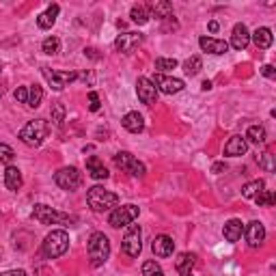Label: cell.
Instances as JSON below:
<instances>
[{
  "instance_id": "obj_31",
  "label": "cell",
  "mask_w": 276,
  "mask_h": 276,
  "mask_svg": "<svg viewBox=\"0 0 276 276\" xmlns=\"http://www.w3.org/2000/svg\"><path fill=\"white\" fill-rule=\"evenodd\" d=\"M41 50H43L46 54H50V56H54V54H58V50H61V39H58V37H48V39H43Z\"/></svg>"
},
{
  "instance_id": "obj_14",
  "label": "cell",
  "mask_w": 276,
  "mask_h": 276,
  "mask_svg": "<svg viewBox=\"0 0 276 276\" xmlns=\"http://www.w3.org/2000/svg\"><path fill=\"white\" fill-rule=\"evenodd\" d=\"M33 216L39 220L41 224H56V222H61V220H65V216L63 214H58L56 209H52L50 205H35V212Z\"/></svg>"
},
{
  "instance_id": "obj_18",
  "label": "cell",
  "mask_w": 276,
  "mask_h": 276,
  "mask_svg": "<svg viewBox=\"0 0 276 276\" xmlns=\"http://www.w3.org/2000/svg\"><path fill=\"white\" fill-rule=\"evenodd\" d=\"M246 151H248V143L244 136H231L229 143L224 145V155H229V158H239Z\"/></svg>"
},
{
  "instance_id": "obj_21",
  "label": "cell",
  "mask_w": 276,
  "mask_h": 276,
  "mask_svg": "<svg viewBox=\"0 0 276 276\" xmlns=\"http://www.w3.org/2000/svg\"><path fill=\"white\" fill-rule=\"evenodd\" d=\"M58 11H61V7H58V4H50L46 11L41 13V16H37V26L43 28V31L52 28L54 22H56V18H58Z\"/></svg>"
},
{
  "instance_id": "obj_26",
  "label": "cell",
  "mask_w": 276,
  "mask_h": 276,
  "mask_svg": "<svg viewBox=\"0 0 276 276\" xmlns=\"http://www.w3.org/2000/svg\"><path fill=\"white\" fill-rule=\"evenodd\" d=\"M129 18H132L134 24H138V26H145V24L149 22V9L145 7V4H134L132 11H129Z\"/></svg>"
},
{
  "instance_id": "obj_5",
  "label": "cell",
  "mask_w": 276,
  "mask_h": 276,
  "mask_svg": "<svg viewBox=\"0 0 276 276\" xmlns=\"http://www.w3.org/2000/svg\"><path fill=\"white\" fill-rule=\"evenodd\" d=\"M121 250L128 257H138L140 250H143V229L140 224H128L123 233V242H121Z\"/></svg>"
},
{
  "instance_id": "obj_40",
  "label": "cell",
  "mask_w": 276,
  "mask_h": 276,
  "mask_svg": "<svg viewBox=\"0 0 276 276\" xmlns=\"http://www.w3.org/2000/svg\"><path fill=\"white\" fill-rule=\"evenodd\" d=\"M16 99H18V102H22V104H26V102H28V89H26V87H18Z\"/></svg>"
},
{
  "instance_id": "obj_24",
  "label": "cell",
  "mask_w": 276,
  "mask_h": 276,
  "mask_svg": "<svg viewBox=\"0 0 276 276\" xmlns=\"http://www.w3.org/2000/svg\"><path fill=\"white\" fill-rule=\"evenodd\" d=\"M250 39H253V43L257 46L259 50H268L270 46H272V31L270 28H265V26H261V28H257L253 35H250Z\"/></svg>"
},
{
  "instance_id": "obj_15",
  "label": "cell",
  "mask_w": 276,
  "mask_h": 276,
  "mask_svg": "<svg viewBox=\"0 0 276 276\" xmlns=\"http://www.w3.org/2000/svg\"><path fill=\"white\" fill-rule=\"evenodd\" d=\"M244 233H246V242H248V246H253V248H259L265 239V227L259 222V220L248 222V227L244 229Z\"/></svg>"
},
{
  "instance_id": "obj_17",
  "label": "cell",
  "mask_w": 276,
  "mask_h": 276,
  "mask_svg": "<svg viewBox=\"0 0 276 276\" xmlns=\"http://www.w3.org/2000/svg\"><path fill=\"white\" fill-rule=\"evenodd\" d=\"M242 233H244V224H242V220H238V218H231L224 222V229H222V235H224V239L231 244H235V242H239L242 239Z\"/></svg>"
},
{
  "instance_id": "obj_32",
  "label": "cell",
  "mask_w": 276,
  "mask_h": 276,
  "mask_svg": "<svg viewBox=\"0 0 276 276\" xmlns=\"http://www.w3.org/2000/svg\"><path fill=\"white\" fill-rule=\"evenodd\" d=\"M41 99H43V89L41 87H37V84H35V87H31L28 89V106L31 108H37L39 104H41Z\"/></svg>"
},
{
  "instance_id": "obj_46",
  "label": "cell",
  "mask_w": 276,
  "mask_h": 276,
  "mask_svg": "<svg viewBox=\"0 0 276 276\" xmlns=\"http://www.w3.org/2000/svg\"><path fill=\"white\" fill-rule=\"evenodd\" d=\"M201 89H203V91H209V89H212V82H209V80H205V82L201 84Z\"/></svg>"
},
{
  "instance_id": "obj_33",
  "label": "cell",
  "mask_w": 276,
  "mask_h": 276,
  "mask_svg": "<svg viewBox=\"0 0 276 276\" xmlns=\"http://www.w3.org/2000/svg\"><path fill=\"white\" fill-rule=\"evenodd\" d=\"M255 201H257L259 207H272L274 201H276V197H274L272 190H261L257 197H255Z\"/></svg>"
},
{
  "instance_id": "obj_38",
  "label": "cell",
  "mask_w": 276,
  "mask_h": 276,
  "mask_svg": "<svg viewBox=\"0 0 276 276\" xmlns=\"http://www.w3.org/2000/svg\"><path fill=\"white\" fill-rule=\"evenodd\" d=\"M13 158H16V153H13V149L9 147V145L0 143V162H2V164H9V166H11Z\"/></svg>"
},
{
  "instance_id": "obj_42",
  "label": "cell",
  "mask_w": 276,
  "mask_h": 276,
  "mask_svg": "<svg viewBox=\"0 0 276 276\" xmlns=\"http://www.w3.org/2000/svg\"><path fill=\"white\" fill-rule=\"evenodd\" d=\"M0 276H26L24 270H9V272H2Z\"/></svg>"
},
{
  "instance_id": "obj_37",
  "label": "cell",
  "mask_w": 276,
  "mask_h": 276,
  "mask_svg": "<svg viewBox=\"0 0 276 276\" xmlns=\"http://www.w3.org/2000/svg\"><path fill=\"white\" fill-rule=\"evenodd\" d=\"M155 67L160 69V74H162V72H170V69L177 67V61H175V58L160 56V58H155Z\"/></svg>"
},
{
  "instance_id": "obj_3",
  "label": "cell",
  "mask_w": 276,
  "mask_h": 276,
  "mask_svg": "<svg viewBox=\"0 0 276 276\" xmlns=\"http://www.w3.org/2000/svg\"><path fill=\"white\" fill-rule=\"evenodd\" d=\"M41 248H43V255H46L48 259L63 257V255L67 253V248H69V235H67V231L56 229V231H52V233H48L46 239H43Z\"/></svg>"
},
{
  "instance_id": "obj_25",
  "label": "cell",
  "mask_w": 276,
  "mask_h": 276,
  "mask_svg": "<svg viewBox=\"0 0 276 276\" xmlns=\"http://www.w3.org/2000/svg\"><path fill=\"white\" fill-rule=\"evenodd\" d=\"M22 173H19L18 166H7L4 170V185H7V190H11V192H16V190L22 188Z\"/></svg>"
},
{
  "instance_id": "obj_23",
  "label": "cell",
  "mask_w": 276,
  "mask_h": 276,
  "mask_svg": "<svg viewBox=\"0 0 276 276\" xmlns=\"http://www.w3.org/2000/svg\"><path fill=\"white\" fill-rule=\"evenodd\" d=\"M147 9L151 11V16L158 18V19H168V18H173V4H170L168 0H158V2L149 4ZM151 16H149V18H151Z\"/></svg>"
},
{
  "instance_id": "obj_22",
  "label": "cell",
  "mask_w": 276,
  "mask_h": 276,
  "mask_svg": "<svg viewBox=\"0 0 276 276\" xmlns=\"http://www.w3.org/2000/svg\"><path fill=\"white\" fill-rule=\"evenodd\" d=\"M87 170L93 179H108L110 177L108 168L104 166V162L97 158V155H91V158L87 160Z\"/></svg>"
},
{
  "instance_id": "obj_19",
  "label": "cell",
  "mask_w": 276,
  "mask_h": 276,
  "mask_svg": "<svg viewBox=\"0 0 276 276\" xmlns=\"http://www.w3.org/2000/svg\"><path fill=\"white\" fill-rule=\"evenodd\" d=\"M250 43V33L246 28V24H235L233 35H231V48L235 50H244Z\"/></svg>"
},
{
  "instance_id": "obj_39",
  "label": "cell",
  "mask_w": 276,
  "mask_h": 276,
  "mask_svg": "<svg viewBox=\"0 0 276 276\" xmlns=\"http://www.w3.org/2000/svg\"><path fill=\"white\" fill-rule=\"evenodd\" d=\"M89 102H91V104H89V108H91V112H97V110L102 108V104H99V95L95 93V91L89 93Z\"/></svg>"
},
{
  "instance_id": "obj_34",
  "label": "cell",
  "mask_w": 276,
  "mask_h": 276,
  "mask_svg": "<svg viewBox=\"0 0 276 276\" xmlns=\"http://www.w3.org/2000/svg\"><path fill=\"white\" fill-rule=\"evenodd\" d=\"M50 112H52V121L54 123L63 125V121H65V106H63V102H54Z\"/></svg>"
},
{
  "instance_id": "obj_27",
  "label": "cell",
  "mask_w": 276,
  "mask_h": 276,
  "mask_svg": "<svg viewBox=\"0 0 276 276\" xmlns=\"http://www.w3.org/2000/svg\"><path fill=\"white\" fill-rule=\"evenodd\" d=\"M194 255L192 253H182L177 257V261H175V268H177V272L179 274H188L190 270H192V265H194Z\"/></svg>"
},
{
  "instance_id": "obj_29",
  "label": "cell",
  "mask_w": 276,
  "mask_h": 276,
  "mask_svg": "<svg viewBox=\"0 0 276 276\" xmlns=\"http://www.w3.org/2000/svg\"><path fill=\"white\" fill-rule=\"evenodd\" d=\"M261 190H265V182H263V179H255V182H248L244 185L242 194H244V199H255Z\"/></svg>"
},
{
  "instance_id": "obj_13",
  "label": "cell",
  "mask_w": 276,
  "mask_h": 276,
  "mask_svg": "<svg viewBox=\"0 0 276 276\" xmlns=\"http://www.w3.org/2000/svg\"><path fill=\"white\" fill-rule=\"evenodd\" d=\"M151 250H153L155 257H160V259L170 257V255H173V250H175L173 238H170V235H155L153 242H151Z\"/></svg>"
},
{
  "instance_id": "obj_16",
  "label": "cell",
  "mask_w": 276,
  "mask_h": 276,
  "mask_svg": "<svg viewBox=\"0 0 276 276\" xmlns=\"http://www.w3.org/2000/svg\"><path fill=\"white\" fill-rule=\"evenodd\" d=\"M199 46L203 52H209V54H216V56H220V54H227L229 52V43L222 41V39H214V37H201L199 39Z\"/></svg>"
},
{
  "instance_id": "obj_43",
  "label": "cell",
  "mask_w": 276,
  "mask_h": 276,
  "mask_svg": "<svg viewBox=\"0 0 276 276\" xmlns=\"http://www.w3.org/2000/svg\"><path fill=\"white\" fill-rule=\"evenodd\" d=\"M84 54H87L89 58H99V54H97V50H95V48H87V50H84Z\"/></svg>"
},
{
  "instance_id": "obj_47",
  "label": "cell",
  "mask_w": 276,
  "mask_h": 276,
  "mask_svg": "<svg viewBox=\"0 0 276 276\" xmlns=\"http://www.w3.org/2000/svg\"><path fill=\"white\" fill-rule=\"evenodd\" d=\"M182 276H192V274H190V272H188V274H182Z\"/></svg>"
},
{
  "instance_id": "obj_48",
  "label": "cell",
  "mask_w": 276,
  "mask_h": 276,
  "mask_svg": "<svg viewBox=\"0 0 276 276\" xmlns=\"http://www.w3.org/2000/svg\"><path fill=\"white\" fill-rule=\"evenodd\" d=\"M0 72H2V67H0Z\"/></svg>"
},
{
  "instance_id": "obj_7",
  "label": "cell",
  "mask_w": 276,
  "mask_h": 276,
  "mask_svg": "<svg viewBox=\"0 0 276 276\" xmlns=\"http://www.w3.org/2000/svg\"><path fill=\"white\" fill-rule=\"evenodd\" d=\"M54 182L61 185L63 190H76L82 185V173L76 168V166H65V168H58L54 173Z\"/></svg>"
},
{
  "instance_id": "obj_11",
  "label": "cell",
  "mask_w": 276,
  "mask_h": 276,
  "mask_svg": "<svg viewBox=\"0 0 276 276\" xmlns=\"http://www.w3.org/2000/svg\"><path fill=\"white\" fill-rule=\"evenodd\" d=\"M136 95L145 106H153L158 102V89L153 87V82L149 78H138L136 80Z\"/></svg>"
},
{
  "instance_id": "obj_9",
  "label": "cell",
  "mask_w": 276,
  "mask_h": 276,
  "mask_svg": "<svg viewBox=\"0 0 276 276\" xmlns=\"http://www.w3.org/2000/svg\"><path fill=\"white\" fill-rule=\"evenodd\" d=\"M41 74L54 91H63L65 87H69V84L78 78L76 72H52L50 67H41Z\"/></svg>"
},
{
  "instance_id": "obj_2",
  "label": "cell",
  "mask_w": 276,
  "mask_h": 276,
  "mask_svg": "<svg viewBox=\"0 0 276 276\" xmlns=\"http://www.w3.org/2000/svg\"><path fill=\"white\" fill-rule=\"evenodd\" d=\"M87 203L93 212H108V209L119 205V197L114 192H110V190L102 188V185H93L87 192Z\"/></svg>"
},
{
  "instance_id": "obj_45",
  "label": "cell",
  "mask_w": 276,
  "mask_h": 276,
  "mask_svg": "<svg viewBox=\"0 0 276 276\" xmlns=\"http://www.w3.org/2000/svg\"><path fill=\"white\" fill-rule=\"evenodd\" d=\"M224 168H227V166H224V162H216L212 166V173H222Z\"/></svg>"
},
{
  "instance_id": "obj_1",
  "label": "cell",
  "mask_w": 276,
  "mask_h": 276,
  "mask_svg": "<svg viewBox=\"0 0 276 276\" xmlns=\"http://www.w3.org/2000/svg\"><path fill=\"white\" fill-rule=\"evenodd\" d=\"M87 253H89V261H91L93 268H102L110 257V239L102 231H95L87 242Z\"/></svg>"
},
{
  "instance_id": "obj_12",
  "label": "cell",
  "mask_w": 276,
  "mask_h": 276,
  "mask_svg": "<svg viewBox=\"0 0 276 276\" xmlns=\"http://www.w3.org/2000/svg\"><path fill=\"white\" fill-rule=\"evenodd\" d=\"M140 43H143V35L140 33H123L114 39V50L129 54V52H134Z\"/></svg>"
},
{
  "instance_id": "obj_30",
  "label": "cell",
  "mask_w": 276,
  "mask_h": 276,
  "mask_svg": "<svg viewBox=\"0 0 276 276\" xmlns=\"http://www.w3.org/2000/svg\"><path fill=\"white\" fill-rule=\"evenodd\" d=\"M201 69H203V61H201L199 56H190L188 61L184 63V72L188 74V76H197Z\"/></svg>"
},
{
  "instance_id": "obj_8",
  "label": "cell",
  "mask_w": 276,
  "mask_h": 276,
  "mask_svg": "<svg viewBox=\"0 0 276 276\" xmlns=\"http://www.w3.org/2000/svg\"><path fill=\"white\" fill-rule=\"evenodd\" d=\"M114 164H117L119 168H123L125 173H129L132 177H145V173H147L145 164L138 162L129 151H119L117 155H114Z\"/></svg>"
},
{
  "instance_id": "obj_35",
  "label": "cell",
  "mask_w": 276,
  "mask_h": 276,
  "mask_svg": "<svg viewBox=\"0 0 276 276\" xmlns=\"http://www.w3.org/2000/svg\"><path fill=\"white\" fill-rule=\"evenodd\" d=\"M143 276H164V272L155 261H145L143 263Z\"/></svg>"
},
{
  "instance_id": "obj_36",
  "label": "cell",
  "mask_w": 276,
  "mask_h": 276,
  "mask_svg": "<svg viewBox=\"0 0 276 276\" xmlns=\"http://www.w3.org/2000/svg\"><path fill=\"white\" fill-rule=\"evenodd\" d=\"M257 162H259V166L263 168V170H268V173H272V170L276 168V166H274V155L270 153V151H265L263 155H259Z\"/></svg>"
},
{
  "instance_id": "obj_28",
  "label": "cell",
  "mask_w": 276,
  "mask_h": 276,
  "mask_svg": "<svg viewBox=\"0 0 276 276\" xmlns=\"http://www.w3.org/2000/svg\"><path fill=\"white\" fill-rule=\"evenodd\" d=\"M246 138H248L250 143H255V145H263L265 138H268V134H265L263 125H250L248 132H246Z\"/></svg>"
},
{
  "instance_id": "obj_10",
  "label": "cell",
  "mask_w": 276,
  "mask_h": 276,
  "mask_svg": "<svg viewBox=\"0 0 276 276\" xmlns=\"http://www.w3.org/2000/svg\"><path fill=\"white\" fill-rule=\"evenodd\" d=\"M151 82H153V87L158 89L160 93H166V95L184 91V80L182 78L166 76V74H155V76L151 78Z\"/></svg>"
},
{
  "instance_id": "obj_4",
  "label": "cell",
  "mask_w": 276,
  "mask_h": 276,
  "mask_svg": "<svg viewBox=\"0 0 276 276\" xmlns=\"http://www.w3.org/2000/svg\"><path fill=\"white\" fill-rule=\"evenodd\" d=\"M48 132H50L48 121H43V119H35V121H28L22 128V132H19V140H22L24 145H28V147H39V145L43 143V138L48 136Z\"/></svg>"
},
{
  "instance_id": "obj_6",
  "label": "cell",
  "mask_w": 276,
  "mask_h": 276,
  "mask_svg": "<svg viewBox=\"0 0 276 276\" xmlns=\"http://www.w3.org/2000/svg\"><path fill=\"white\" fill-rule=\"evenodd\" d=\"M140 209L138 205L134 203H128V205H121V207H114L112 212L108 216V224L112 229H121V227H128V224H132L134 220L138 218Z\"/></svg>"
},
{
  "instance_id": "obj_20",
  "label": "cell",
  "mask_w": 276,
  "mask_h": 276,
  "mask_svg": "<svg viewBox=\"0 0 276 276\" xmlns=\"http://www.w3.org/2000/svg\"><path fill=\"white\" fill-rule=\"evenodd\" d=\"M121 123H123V128L128 129V132H132V134H140L145 129V119H143V114L136 112V110H132V112H128L125 117L121 119Z\"/></svg>"
},
{
  "instance_id": "obj_41",
  "label": "cell",
  "mask_w": 276,
  "mask_h": 276,
  "mask_svg": "<svg viewBox=\"0 0 276 276\" xmlns=\"http://www.w3.org/2000/svg\"><path fill=\"white\" fill-rule=\"evenodd\" d=\"M261 74H263L265 78H270V80H274V78H276V72H274L272 65H263V67H261Z\"/></svg>"
},
{
  "instance_id": "obj_44",
  "label": "cell",
  "mask_w": 276,
  "mask_h": 276,
  "mask_svg": "<svg viewBox=\"0 0 276 276\" xmlns=\"http://www.w3.org/2000/svg\"><path fill=\"white\" fill-rule=\"evenodd\" d=\"M207 28H209V33H218L220 31V24L216 22V19H212V22L207 24Z\"/></svg>"
}]
</instances>
